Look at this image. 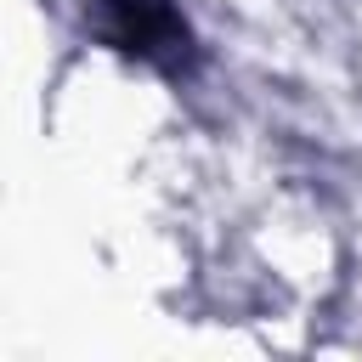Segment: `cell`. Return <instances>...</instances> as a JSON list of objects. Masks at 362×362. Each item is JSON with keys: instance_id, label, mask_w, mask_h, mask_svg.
I'll return each mask as SVG.
<instances>
[{"instance_id": "cell-1", "label": "cell", "mask_w": 362, "mask_h": 362, "mask_svg": "<svg viewBox=\"0 0 362 362\" xmlns=\"http://www.w3.org/2000/svg\"><path fill=\"white\" fill-rule=\"evenodd\" d=\"M124 17V40H136L141 51H153V40H175V11L164 0H113Z\"/></svg>"}]
</instances>
